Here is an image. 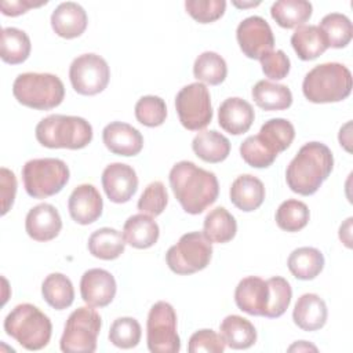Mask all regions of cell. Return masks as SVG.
<instances>
[{
    "instance_id": "1",
    "label": "cell",
    "mask_w": 353,
    "mask_h": 353,
    "mask_svg": "<svg viewBox=\"0 0 353 353\" xmlns=\"http://www.w3.org/2000/svg\"><path fill=\"white\" fill-rule=\"evenodd\" d=\"M170 186L185 212L197 215L214 204L219 194V183L214 172L182 160L172 165Z\"/></svg>"
},
{
    "instance_id": "2",
    "label": "cell",
    "mask_w": 353,
    "mask_h": 353,
    "mask_svg": "<svg viewBox=\"0 0 353 353\" xmlns=\"http://www.w3.org/2000/svg\"><path fill=\"white\" fill-rule=\"evenodd\" d=\"M334 167V156L330 148L321 142L305 143L290 161L285 171L288 188L301 196L314 194L330 176Z\"/></svg>"
},
{
    "instance_id": "3",
    "label": "cell",
    "mask_w": 353,
    "mask_h": 353,
    "mask_svg": "<svg viewBox=\"0 0 353 353\" xmlns=\"http://www.w3.org/2000/svg\"><path fill=\"white\" fill-rule=\"evenodd\" d=\"M305 98L313 103H331L346 99L352 92V73L338 62L316 65L302 83Z\"/></svg>"
},
{
    "instance_id": "4",
    "label": "cell",
    "mask_w": 353,
    "mask_h": 353,
    "mask_svg": "<svg viewBox=\"0 0 353 353\" xmlns=\"http://www.w3.org/2000/svg\"><path fill=\"white\" fill-rule=\"evenodd\" d=\"M40 145L50 149H83L92 141L91 124L79 116L50 114L34 130Z\"/></svg>"
},
{
    "instance_id": "5",
    "label": "cell",
    "mask_w": 353,
    "mask_h": 353,
    "mask_svg": "<svg viewBox=\"0 0 353 353\" xmlns=\"http://www.w3.org/2000/svg\"><path fill=\"white\" fill-rule=\"evenodd\" d=\"M4 331L28 350H40L51 339L52 324L47 314L32 303L17 305L4 319Z\"/></svg>"
},
{
    "instance_id": "6",
    "label": "cell",
    "mask_w": 353,
    "mask_h": 353,
    "mask_svg": "<svg viewBox=\"0 0 353 353\" xmlns=\"http://www.w3.org/2000/svg\"><path fill=\"white\" fill-rule=\"evenodd\" d=\"M12 94L23 106L50 110L62 103L65 87L62 80L55 74L26 72L18 74L14 80Z\"/></svg>"
},
{
    "instance_id": "7",
    "label": "cell",
    "mask_w": 353,
    "mask_h": 353,
    "mask_svg": "<svg viewBox=\"0 0 353 353\" xmlns=\"http://www.w3.org/2000/svg\"><path fill=\"white\" fill-rule=\"evenodd\" d=\"M69 176V168L61 159H33L26 161L22 168L25 190L33 199H46L59 193Z\"/></svg>"
},
{
    "instance_id": "8",
    "label": "cell",
    "mask_w": 353,
    "mask_h": 353,
    "mask_svg": "<svg viewBox=\"0 0 353 353\" xmlns=\"http://www.w3.org/2000/svg\"><path fill=\"white\" fill-rule=\"evenodd\" d=\"M101 316L92 306H81L72 312L65 323L59 341L65 353H92L101 331Z\"/></svg>"
},
{
    "instance_id": "9",
    "label": "cell",
    "mask_w": 353,
    "mask_h": 353,
    "mask_svg": "<svg viewBox=\"0 0 353 353\" xmlns=\"http://www.w3.org/2000/svg\"><path fill=\"white\" fill-rule=\"evenodd\" d=\"M212 258V243L201 232L181 236L165 254L168 268L176 274H193L205 269Z\"/></svg>"
},
{
    "instance_id": "10",
    "label": "cell",
    "mask_w": 353,
    "mask_h": 353,
    "mask_svg": "<svg viewBox=\"0 0 353 353\" xmlns=\"http://www.w3.org/2000/svg\"><path fill=\"white\" fill-rule=\"evenodd\" d=\"M148 349L153 353H176L181 350V339L176 332V313L164 301L156 302L146 321Z\"/></svg>"
},
{
    "instance_id": "11",
    "label": "cell",
    "mask_w": 353,
    "mask_h": 353,
    "mask_svg": "<svg viewBox=\"0 0 353 353\" xmlns=\"http://www.w3.org/2000/svg\"><path fill=\"white\" fill-rule=\"evenodd\" d=\"M175 109L181 124L189 131H200L212 120L211 95L205 84L197 81L185 85L175 97Z\"/></svg>"
},
{
    "instance_id": "12",
    "label": "cell",
    "mask_w": 353,
    "mask_h": 353,
    "mask_svg": "<svg viewBox=\"0 0 353 353\" xmlns=\"http://www.w3.org/2000/svg\"><path fill=\"white\" fill-rule=\"evenodd\" d=\"M69 79L77 94L97 95L108 87L110 69L101 55L92 52L83 54L76 57L70 63Z\"/></svg>"
},
{
    "instance_id": "13",
    "label": "cell",
    "mask_w": 353,
    "mask_h": 353,
    "mask_svg": "<svg viewBox=\"0 0 353 353\" xmlns=\"http://www.w3.org/2000/svg\"><path fill=\"white\" fill-rule=\"evenodd\" d=\"M236 37L243 54L251 59H261L274 47V36L269 23L258 15L243 19L237 26Z\"/></svg>"
},
{
    "instance_id": "14",
    "label": "cell",
    "mask_w": 353,
    "mask_h": 353,
    "mask_svg": "<svg viewBox=\"0 0 353 353\" xmlns=\"http://www.w3.org/2000/svg\"><path fill=\"white\" fill-rule=\"evenodd\" d=\"M102 188L113 203H127L138 189L135 170L124 163H112L102 172Z\"/></svg>"
},
{
    "instance_id": "15",
    "label": "cell",
    "mask_w": 353,
    "mask_h": 353,
    "mask_svg": "<svg viewBox=\"0 0 353 353\" xmlns=\"http://www.w3.org/2000/svg\"><path fill=\"white\" fill-rule=\"evenodd\" d=\"M116 280L105 269L94 268L83 273L80 280V294L83 301L92 307L108 306L116 295Z\"/></svg>"
},
{
    "instance_id": "16",
    "label": "cell",
    "mask_w": 353,
    "mask_h": 353,
    "mask_svg": "<svg viewBox=\"0 0 353 353\" xmlns=\"http://www.w3.org/2000/svg\"><path fill=\"white\" fill-rule=\"evenodd\" d=\"M103 200L98 189L91 183H81L73 189L68 200V210L72 219L80 225L94 223L101 215Z\"/></svg>"
},
{
    "instance_id": "17",
    "label": "cell",
    "mask_w": 353,
    "mask_h": 353,
    "mask_svg": "<svg viewBox=\"0 0 353 353\" xmlns=\"http://www.w3.org/2000/svg\"><path fill=\"white\" fill-rule=\"evenodd\" d=\"M25 229L30 239L36 241H50L59 234L62 219L54 205L41 203L30 208L26 214Z\"/></svg>"
},
{
    "instance_id": "18",
    "label": "cell",
    "mask_w": 353,
    "mask_h": 353,
    "mask_svg": "<svg viewBox=\"0 0 353 353\" xmlns=\"http://www.w3.org/2000/svg\"><path fill=\"white\" fill-rule=\"evenodd\" d=\"M102 141L108 150L119 156H135L143 148L142 134L131 124L112 121L102 131Z\"/></svg>"
},
{
    "instance_id": "19",
    "label": "cell",
    "mask_w": 353,
    "mask_h": 353,
    "mask_svg": "<svg viewBox=\"0 0 353 353\" xmlns=\"http://www.w3.org/2000/svg\"><path fill=\"white\" fill-rule=\"evenodd\" d=\"M269 301V287L266 280L258 276H248L239 281L234 290L237 307L251 316H263Z\"/></svg>"
},
{
    "instance_id": "20",
    "label": "cell",
    "mask_w": 353,
    "mask_h": 353,
    "mask_svg": "<svg viewBox=\"0 0 353 353\" xmlns=\"http://www.w3.org/2000/svg\"><path fill=\"white\" fill-rule=\"evenodd\" d=\"M255 119L251 103L239 97L225 99L218 109V123L232 135H240L250 130Z\"/></svg>"
},
{
    "instance_id": "21",
    "label": "cell",
    "mask_w": 353,
    "mask_h": 353,
    "mask_svg": "<svg viewBox=\"0 0 353 353\" xmlns=\"http://www.w3.org/2000/svg\"><path fill=\"white\" fill-rule=\"evenodd\" d=\"M88 23L87 12L74 1L61 3L51 14L52 30L63 39H74L84 33Z\"/></svg>"
},
{
    "instance_id": "22",
    "label": "cell",
    "mask_w": 353,
    "mask_h": 353,
    "mask_svg": "<svg viewBox=\"0 0 353 353\" xmlns=\"http://www.w3.org/2000/svg\"><path fill=\"white\" fill-rule=\"evenodd\" d=\"M328 310L323 298L317 294H303L295 302L292 310L294 323L303 331H317L324 327Z\"/></svg>"
},
{
    "instance_id": "23",
    "label": "cell",
    "mask_w": 353,
    "mask_h": 353,
    "mask_svg": "<svg viewBox=\"0 0 353 353\" xmlns=\"http://www.w3.org/2000/svg\"><path fill=\"white\" fill-rule=\"evenodd\" d=\"M229 196L236 208L251 212L262 205L265 200V186L256 176L244 174L233 181Z\"/></svg>"
},
{
    "instance_id": "24",
    "label": "cell",
    "mask_w": 353,
    "mask_h": 353,
    "mask_svg": "<svg viewBox=\"0 0 353 353\" xmlns=\"http://www.w3.org/2000/svg\"><path fill=\"white\" fill-rule=\"evenodd\" d=\"M123 236L127 244L138 250H146L154 245L160 236V229L156 221L146 214L131 215L124 226Z\"/></svg>"
},
{
    "instance_id": "25",
    "label": "cell",
    "mask_w": 353,
    "mask_h": 353,
    "mask_svg": "<svg viewBox=\"0 0 353 353\" xmlns=\"http://www.w3.org/2000/svg\"><path fill=\"white\" fill-rule=\"evenodd\" d=\"M291 46L302 61L316 59L328 48L324 33L316 25H302L296 28L291 36Z\"/></svg>"
},
{
    "instance_id": "26",
    "label": "cell",
    "mask_w": 353,
    "mask_h": 353,
    "mask_svg": "<svg viewBox=\"0 0 353 353\" xmlns=\"http://www.w3.org/2000/svg\"><path fill=\"white\" fill-rule=\"evenodd\" d=\"M194 154L205 163H221L230 153L229 139L215 130H204L192 141Z\"/></svg>"
},
{
    "instance_id": "27",
    "label": "cell",
    "mask_w": 353,
    "mask_h": 353,
    "mask_svg": "<svg viewBox=\"0 0 353 353\" xmlns=\"http://www.w3.org/2000/svg\"><path fill=\"white\" fill-rule=\"evenodd\" d=\"M219 331L226 346L232 349H248L256 342L254 324L237 314L226 316L219 325Z\"/></svg>"
},
{
    "instance_id": "28",
    "label": "cell",
    "mask_w": 353,
    "mask_h": 353,
    "mask_svg": "<svg viewBox=\"0 0 353 353\" xmlns=\"http://www.w3.org/2000/svg\"><path fill=\"white\" fill-rule=\"evenodd\" d=\"M252 99L263 110H284L292 103V94L284 84L259 80L251 91Z\"/></svg>"
},
{
    "instance_id": "29",
    "label": "cell",
    "mask_w": 353,
    "mask_h": 353,
    "mask_svg": "<svg viewBox=\"0 0 353 353\" xmlns=\"http://www.w3.org/2000/svg\"><path fill=\"white\" fill-rule=\"evenodd\" d=\"M125 244L123 233L113 228H101L91 233L88 239V251L95 258L112 261L124 252Z\"/></svg>"
},
{
    "instance_id": "30",
    "label": "cell",
    "mask_w": 353,
    "mask_h": 353,
    "mask_svg": "<svg viewBox=\"0 0 353 353\" xmlns=\"http://www.w3.org/2000/svg\"><path fill=\"white\" fill-rule=\"evenodd\" d=\"M288 269L299 280H313L324 268V256L314 247L295 248L287 261Z\"/></svg>"
},
{
    "instance_id": "31",
    "label": "cell",
    "mask_w": 353,
    "mask_h": 353,
    "mask_svg": "<svg viewBox=\"0 0 353 353\" xmlns=\"http://www.w3.org/2000/svg\"><path fill=\"white\" fill-rule=\"evenodd\" d=\"M236 232L237 222L225 207H216L211 210L204 218L203 234L211 243H228L236 236Z\"/></svg>"
},
{
    "instance_id": "32",
    "label": "cell",
    "mask_w": 353,
    "mask_h": 353,
    "mask_svg": "<svg viewBox=\"0 0 353 353\" xmlns=\"http://www.w3.org/2000/svg\"><path fill=\"white\" fill-rule=\"evenodd\" d=\"M313 7L305 0H279L272 4L270 15L276 23L285 29L299 28L312 17Z\"/></svg>"
},
{
    "instance_id": "33",
    "label": "cell",
    "mask_w": 353,
    "mask_h": 353,
    "mask_svg": "<svg viewBox=\"0 0 353 353\" xmlns=\"http://www.w3.org/2000/svg\"><path fill=\"white\" fill-rule=\"evenodd\" d=\"M32 44L29 36L18 28H3L0 57L6 63L18 65L25 62L30 55Z\"/></svg>"
},
{
    "instance_id": "34",
    "label": "cell",
    "mask_w": 353,
    "mask_h": 353,
    "mask_svg": "<svg viewBox=\"0 0 353 353\" xmlns=\"http://www.w3.org/2000/svg\"><path fill=\"white\" fill-rule=\"evenodd\" d=\"M44 301L57 310L69 307L74 301V288L69 277L62 273L48 274L41 284Z\"/></svg>"
},
{
    "instance_id": "35",
    "label": "cell",
    "mask_w": 353,
    "mask_h": 353,
    "mask_svg": "<svg viewBox=\"0 0 353 353\" xmlns=\"http://www.w3.org/2000/svg\"><path fill=\"white\" fill-rule=\"evenodd\" d=\"M193 74L199 81L210 85H218L226 79L228 66L219 54L214 51H204L193 63Z\"/></svg>"
},
{
    "instance_id": "36",
    "label": "cell",
    "mask_w": 353,
    "mask_h": 353,
    "mask_svg": "<svg viewBox=\"0 0 353 353\" xmlns=\"http://www.w3.org/2000/svg\"><path fill=\"white\" fill-rule=\"evenodd\" d=\"M319 28L324 33L328 47H332V48L346 47L350 43L353 36V28H352L350 19L346 15L339 12L327 14L321 19Z\"/></svg>"
},
{
    "instance_id": "37",
    "label": "cell",
    "mask_w": 353,
    "mask_h": 353,
    "mask_svg": "<svg viewBox=\"0 0 353 353\" xmlns=\"http://www.w3.org/2000/svg\"><path fill=\"white\" fill-rule=\"evenodd\" d=\"M277 154L284 152L294 141L295 128L285 119H270L265 121L258 134Z\"/></svg>"
},
{
    "instance_id": "38",
    "label": "cell",
    "mask_w": 353,
    "mask_h": 353,
    "mask_svg": "<svg viewBox=\"0 0 353 353\" xmlns=\"http://www.w3.org/2000/svg\"><path fill=\"white\" fill-rule=\"evenodd\" d=\"M310 218L307 205L299 200H285L276 211V223L285 232H298L303 229Z\"/></svg>"
},
{
    "instance_id": "39",
    "label": "cell",
    "mask_w": 353,
    "mask_h": 353,
    "mask_svg": "<svg viewBox=\"0 0 353 353\" xmlns=\"http://www.w3.org/2000/svg\"><path fill=\"white\" fill-rule=\"evenodd\" d=\"M243 160L254 168H266L273 164L277 153L273 152L259 135L247 137L240 145Z\"/></svg>"
},
{
    "instance_id": "40",
    "label": "cell",
    "mask_w": 353,
    "mask_h": 353,
    "mask_svg": "<svg viewBox=\"0 0 353 353\" xmlns=\"http://www.w3.org/2000/svg\"><path fill=\"white\" fill-rule=\"evenodd\" d=\"M266 283L269 287V301L263 317L277 319L288 309L292 298V290L290 283L280 276L270 277Z\"/></svg>"
},
{
    "instance_id": "41",
    "label": "cell",
    "mask_w": 353,
    "mask_h": 353,
    "mask_svg": "<svg viewBox=\"0 0 353 353\" xmlns=\"http://www.w3.org/2000/svg\"><path fill=\"white\" fill-rule=\"evenodd\" d=\"M141 324L134 317H119L109 330V341L121 349L135 347L141 341Z\"/></svg>"
},
{
    "instance_id": "42",
    "label": "cell",
    "mask_w": 353,
    "mask_h": 353,
    "mask_svg": "<svg viewBox=\"0 0 353 353\" xmlns=\"http://www.w3.org/2000/svg\"><path fill=\"white\" fill-rule=\"evenodd\" d=\"M135 117L146 127H159L165 121V102L156 95H145L135 103Z\"/></svg>"
},
{
    "instance_id": "43",
    "label": "cell",
    "mask_w": 353,
    "mask_h": 353,
    "mask_svg": "<svg viewBox=\"0 0 353 353\" xmlns=\"http://www.w3.org/2000/svg\"><path fill=\"white\" fill-rule=\"evenodd\" d=\"M168 193L163 182L149 183L138 200V210L149 216H159L167 207Z\"/></svg>"
},
{
    "instance_id": "44",
    "label": "cell",
    "mask_w": 353,
    "mask_h": 353,
    "mask_svg": "<svg viewBox=\"0 0 353 353\" xmlns=\"http://www.w3.org/2000/svg\"><path fill=\"white\" fill-rule=\"evenodd\" d=\"M185 8L188 14L199 23H211L219 19L225 10V0H186Z\"/></svg>"
},
{
    "instance_id": "45",
    "label": "cell",
    "mask_w": 353,
    "mask_h": 353,
    "mask_svg": "<svg viewBox=\"0 0 353 353\" xmlns=\"http://www.w3.org/2000/svg\"><path fill=\"white\" fill-rule=\"evenodd\" d=\"M226 347V343L221 334H216L212 330H199L190 338L188 343V350L190 353L208 352V353H222Z\"/></svg>"
},
{
    "instance_id": "46",
    "label": "cell",
    "mask_w": 353,
    "mask_h": 353,
    "mask_svg": "<svg viewBox=\"0 0 353 353\" xmlns=\"http://www.w3.org/2000/svg\"><path fill=\"white\" fill-rule=\"evenodd\" d=\"M259 61L262 72L265 73L266 77L272 80H281L287 77V74L290 73L291 62L283 50L270 51L266 55H263Z\"/></svg>"
},
{
    "instance_id": "47",
    "label": "cell",
    "mask_w": 353,
    "mask_h": 353,
    "mask_svg": "<svg viewBox=\"0 0 353 353\" xmlns=\"http://www.w3.org/2000/svg\"><path fill=\"white\" fill-rule=\"evenodd\" d=\"M0 194H1V215H6L14 204L17 194V178L12 171L6 167L0 170Z\"/></svg>"
},
{
    "instance_id": "48",
    "label": "cell",
    "mask_w": 353,
    "mask_h": 353,
    "mask_svg": "<svg viewBox=\"0 0 353 353\" xmlns=\"http://www.w3.org/2000/svg\"><path fill=\"white\" fill-rule=\"evenodd\" d=\"M43 4H47V1L34 3L32 0H12V1H1L0 8H1V12L7 17H18L21 14L28 12V10L30 8L40 7Z\"/></svg>"
},
{
    "instance_id": "49",
    "label": "cell",
    "mask_w": 353,
    "mask_h": 353,
    "mask_svg": "<svg viewBox=\"0 0 353 353\" xmlns=\"http://www.w3.org/2000/svg\"><path fill=\"white\" fill-rule=\"evenodd\" d=\"M352 216L347 218L339 228V239L347 248H352Z\"/></svg>"
},
{
    "instance_id": "50",
    "label": "cell",
    "mask_w": 353,
    "mask_h": 353,
    "mask_svg": "<svg viewBox=\"0 0 353 353\" xmlns=\"http://www.w3.org/2000/svg\"><path fill=\"white\" fill-rule=\"evenodd\" d=\"M302 352V350H313V352H317V347L314 346V345H312V343H309V342H306V341H298V342H295L294 345H291L290 347H288V352Z\"/></svg>"
},
{
    "instance_id": "51",
    "label": "cell",
    "mask_w": 353,
    "mask_h": 353,
    "mask_svg": "<svg viewBox=\"0 0 353 353\" xmlns=\"http://www.w3.org/2000/svg\"><path fill=\"white\" fill-rule=\"evenodd\" d=\"M232 4L233 6H236V7H239V8H248V7H256V6H259L261 4V1H250V3H240V1H232Z\"/></svg>"
}]
</instances>
